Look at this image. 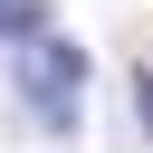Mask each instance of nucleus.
Listing matches in <instances>:
<instances>
[{
  "label": "nucleus",
  "instance_id": "1",
  "mask_svg": "<svg viewBox=\"0 0 153 153\" xmlns=\"http://www.w3.org/2000/svg\"><path fill=\"white\" fill-rule=\"evenodd\" d=\"M19 96H29V115L38 124H76V105H86V48L67 38V29H48V19H29L19 29Z\"/></svg>",
  "mask_w": 153,
  "mask_h": 153
},
{
  "label": "nucleus",
  "instance_id": "2",
  "mask_svg": "<svg viewBox=\"0 0 153 153\" xmlns=\"http://www.w3.org/2000/svg\"><path fill=\"white\" fill-rule=\"evenodd\" d=\"M29 19H38V0H0V38H19Z\"/></svg>",
  "mask_w": 153,
  "mask_h": 153
},
{
  "label": "nucleus",
  "instance_id": "3",
  "mask_svg": "<svg viewBox=\"0 0 153 153\" xmlns=\"http://www.w3.org/2000/svg\"><path fill=\"white\" fill-rule=\"evenodd\" d=\"M134 124L153 134V76H134Z\"/></svg>",
  "mask_w": 153,
  "mask_h": 153
}]
</instances>
